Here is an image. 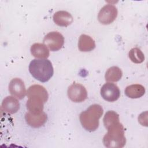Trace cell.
<instances>
[{"mask_svg":"<svg viewBox=\"0 0 148 148\" xmlns=\"http://www.w3.org/2000/svg\"><path fill=\"white\" fill-rule=\"evenodd\" d=\"M103 113V108L100 105H91L80 114L79 119L82 127L89 132L95 131L99 127V120Z\"/></svg>","mask_w":148,"mask_h":148,"instance_id":"1","label":"cell"},{"mask_svg":"<svg viewBox=\"0 0 148 148\" xmlns=\"http://www.w3.org/2000/svg\"><path fill=\"white\" fill-rule=\"evenodd\" d=\"M107 133L104 135L102 142L108 148H121L126 143L124 128L121 123L117 122L106 128Z\"/></svg>","mask_w":148,"mask_h":148,"instance_id":"2","label":"cell"},{"mask_svg":"<svg viewBox=\"0 0 148 148\" xmlns=\"http://www.w3.org/2000/svg\"><path fill=\"white\" fill-rule=\"evenodd\" d=\"M28 69L31 75L42 83L49 81L54 73L51 62L45 58L33 60L31 61Z\"/></svg>","mask_w":148,"mask_h":148,"instance_id":"3","label":"cell"},{"mask_svg":"<svg viewBox=\"0 0 148 148\" xmlns=\"http://www.w3.org/2000/svg\"><path fill=\"white\" fill-rule=\"evenodd\" d=\"M43 43L51 51H56L62 47L64 43V38L61 33L57 31H52L45 36Z\"/></svg>","mask_w":148,"mask_h":148,"instance_id":"4","label":"cell"},{"mask_svg":"<svg viewBox=\"0 0 148 148\" xmlns=\"http://www.w3.org/2000/svg\"><path fill=\"white\" fill-rule=\"evenodd\" d=\"M117 9L114 5H106L99 10L98 14V20L102 24H110L117 17Z\"/></svg>","mask_w":148,"mask_h":148,"instance_id":"5","label":"cell"},{"mask_svg":"<svg viewBox=\"0 0 148 148\" xmlns=\"http://www.w3.org/2000/svg\"><path fill=\"white\" fill-rule=\"evenodd\" d=\"M69 98L74 102H82L87 98V91L84 86L79 83H73L68 88Z\"/></svg>","mask_w":148,"mask_h":148,"instance_id":"6","label":"cell"},{"mask_svg":"<svg viewBox=\"0 0 148 148\" xmlns=\"http://www.w3.org/2000/svg\"><path fill=\"white\" fill-rule=\"evenodd\" d=\"M101 95L106 101L114 102L120 96V91L118 86L112 83L104 84L101 88Z\"/></svg>","mask_w":148,"mask_h":148,"instance_id":"7","label":"cell"},{"mask_svg":"<svg viewBox=\"0 0 148 148\" xmlns=\"http://www.w3.org/2000/svg\"><path fill=\"white\" fill-rule=\"evenodd\" d=\"M10 93L18 99H22L26 95V89L24 82L20 78H14L9 84Z\"/></svg>","mask_w":148,"mask_h":148,"instance_id":"8","label":"cell"},{"mask_svg":"<svg viewBox=\"0 0 148 148\" xmlns=\"http://www.w3.org/2000/svg\"><path fill=\"white\" fill-rule=\"evenodd\" d=\"M25 119L26 123L29 126L33 128H39L46 123L47 120V116L44 112L37 114L28 112L25 115Z\"/></svg>","mask_w":148,"mask_h":148,"instance_id":"9","label":"cell"},{"mask_svg":"<svg viewBox=\"0 0 148 148\" xmlns=\"http://www.w3.org/2000/svg\"><path fill=\"white\" fill-rule=\"evenodd\" d=\"M53 18L54 22L60 27H68L73 21L72 16L69 12L64 10L56 12L53 15Z\"/></svg>","mask_w":148,"mask_h":148,"instance_id":"10","label":"cell"},{"mask_svg":"<svg viewBox=\"0 0 148 148\" xmlns=\"http://www.w3.org/2000/svg\"><path fill=\"white\" fill-rule=\"evenodd\" d=\"M27 95L28 98L31 97L40 98L45 103L47 102L49 98V94L46 89L43 86L39 84L31 86L27 90Z\"/></svg>","mask_w":148,"mask_h":148,"instance_id":"11","label":"cell"},{"mask_svg":"<svg viewBox=\"0 0 148 148\" xmlns=\"http://www.w3.org/2000/svg\"><path fill=\"white\" fill-rule=\"evenodd\" d=\"M2 108L8 113L14 114L19 110L20 103L14 97L8 96L2 101Z\"/></svg>","mask_w":148,"mask_h":148,"instance_id":"12","label":"cell"},{"mask_svg":"<svg viewBox=\"0 0 148 148\" xmlns=\"http://www.w3.org/2000/svg\"><path fill=\"white\" fill-rule=\"evenodd\" d=\"M45 102L43 101L38 97H31L26 103L27 109L32 113H40L43 112Z\"/></svg>","mask_w":148,"mask_h":148,"instance_id":"13","label":"cell"},{"mask_svg":"<svg viewBox=\"0 0 148 148\" xmlns=\"http://www.w3.org/2000/svg\"><path fill=\"white\" fill-rule=\"evenodd\" d=\"M78 47L81 51H90L95 49V43L94 40L89 35L82 34L79 39Z\"/></svg>","mask_w":148,"mask_h":148,"instance_id":"14","label":"cell"},{"mask_svg":"<svg viewBox=\"0 0 148 148\" xmlns=\"http://www.w3.org/2000/svg\"><path fill=\"white\" fill-rule=\"evenodd\" d=\"M30 51L34 57L41 59L48 58L50 54L47 47L43 43H35L33 44L31 47Z\"/></svg>","mask_w":148,"mask_h":148,"instance_id":"15","label":"cell"},{"mask_svg":"<svg viewBox=\"0 0 148 148\" xmlns=\"http://www.w3.org/2000/svg\"><path fill=\"white\" fill-rule=\"evenodd\" d=\"M145 93V87L139 84H131L125 89V94L129 98L135 99L142 97Z\"/></svg>","mask_w":148,"mask_h":148,"instance_id":"16","label":"cell"},{"mask_svg":"<svg viewBox=\"0 0 148 148\" xmlns=\"http://www.w3.org/2000/svg\"><path fill=\"white\" fill-rule=\"evenodd\" d=\"M123 76L122 71L120 68L113 66L109 68L105 75V80L108 82H116L119 81Z\"/></svg>","mask_w":148,"mask_h":148,"instance_id":"17","label":"cell"},{"mask_svg":"<svg viewBox=\"0 0 148 148\" xmlns=\"http://www.w3.org/2000/svg\"><path fill=\"white\" fill-rule=\"evenodd\" d=\"M103 121L105 127L107 128L110 125L119 122V115L113 110H109L105 114Z\"/></svg>","mask_w":148,"mask_h":148,"instance_id":"18","label":"cell"},{"mask_svg":"<svg viewBox=\"0 0 148 148\" xmlns=\"http://www.w3.org/2000/svg\"><path fill=\"white\" fill-rule=\"evenodd\" d=\"M128 57L131 61L135 64H140L145 60L144 54L138 47L131 49L128 53Z\"/></svg>","mask_w":148,"mask_h":148,"instance_id":"19","label":"cell"}]
</instances>
